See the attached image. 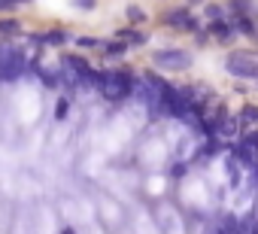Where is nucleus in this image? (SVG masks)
<instances>
[{
    "label": "nucleus",
    "mask_w": 258,
    "mask_h": 234,
    "mask_svg": "<svg viewBox=\"0 0 258 234\" xmlns=\"http://www.w3.org/2000/svg\"><path fill=\"white\" fill-rule=\"evenodd\" d=\"M191 4H201V0H191Z\"/></svg>",
    "instance_id": "16"
},
{
    "label": "nucleus",
    "mask_w": 258,
    "mask_h": 234,
    "mask_svg": "<svg viewBox=\"0 0 258 234\" xmlns=\"http://www.w3.org/2000/svg\"><path fill=\"white\" fill-rule=\"evenodd\" d=\"M64 234H73V231H70V228H67V231H64Z\"/></svg>",
    "instance_id": "15"
},
{
    "label": "nucleus",
    "mask_w": 258,
    "mask_h": 234,
    "mask_svg": "<svg viewBox=\"0 0 258 234\" xmlns=\"http://www.w3.org/2000/svg\"><path fill=\"white\" fill-rule=\"evenodd\" d=\"M225 70L234 79H258V61L246 52H231L225 58Z\"/></svg>",
    "instance_id": "3"
},
{
    "label": "nucleus",
    "mask_w": 258,
    "mask_h": 234,
    "mask_svg": "<svg viewBox=\"0 0 258 234\" xmlns=\"http://www.w3.org/2000/svg\"><path fill=\"white\" fill-rule=\"evenodd\" d=\"M207 16H210V19L216 22V19H222V10H219L216 4H210V7H207Z\"/></svg>",
    "instance_id": "12"
},
{
    "label": "nucleus",
    "mask_w": 258,
    "mask_h": 234,
    "mask_svg": "<svg viewBox=\"0 0 258 234\" xmlns=\"http://www.w3.org/2000/svg\"><path fill=\"white\" fill-rule=\"evenodd\" d=\"M0 31H4V34H16V31H22V25L16 19H7V22H0Z\"/></svg>",
    "instance_id": "9"
},
{
    "label": "nucleus",
    "mask_w": 258,
    "mask_h": 234,
    "mask_svg": "<svg viewBox=\"0 0 258 234\" xmlns=\"http://www.w3.org/2000/svg\"><path fill=\"white\" fill-rule=\"evenodd\" d=\"M16 0H0V10H7V7H13Z\"/></svg>",
    "instance_id": "14"
},
{
    "label": "nucleus",
    "mask_w": 258,
    "mask_h": 234,
    "mask_svg": "<svg viewBox=\"0 0 258 234\" xmlns=\"http://www.w3.org/2000/svg\"><path fill=\"white\" fill-rule=\"evenodd\" d=\"M210 34H213L216 40H228V37L234 34V28H231L228 22H222V19H216V22L210 25Z\"/></svg>",
    "instance_id": "6"
},
{
    "label": "nucleus",
    "mask_w": 258,
    "mask_h": 234,
    "mask_svg": "<svg viewBox=\"0 0 258 234\" xmlns=\"http://www.w3.org/2000/svg\"><path fill=\"white\" fill-rule=\"evenodd\" d=\"M25 73V55L22 52H4L0 55V82H16Z\"/></svg>",
    "instance_id": "4"
},
{
    "label": "nucleus",
    "mask_w": 258,
    "mask_h": 234,
    "mask_svg": "<svg viewBox=\"0 0 258 234\" xmlns=\"http://www.w3.org/2000/svg\"><path fill=\"white\" fill-rule=\"evenodd\" d=\"M191 61H195V58H191V52H185V49H158V52L152 55V64H155V67L173 70V73L188 70Z\"/></svg>",
    "instance_id": "2"
},
{
    "label": "nucleus",
    "mask_w": 258,
    "mask_h": 234,
    "mask_svg": "<svg viewBox=\"0 0 258 234\" xmlns=\"http://www.w3.org/2000/svg\"><path fill=\"white\" fill-rule=\"evenodd\" d=\"M127 19H131V22H143V19H146V13H143L140 7H127Z\"/></svg>",
    "instance_id": "10"
},
{
    "label": "nucleus",
    "mask_w": 258,
    "mask_h": 234,
    "mask_svg": "<svg viewBox=\"0 0 258 234\" xmlns=\"http://www.w3.org/2000/svg\"><path fill=\"white\" fill-rule=\"evenodd\" d=\"M118 40H127V43H143V40H146V34H143V31H134V28H124V31H118Z\"/></svg>",
    "instance_id": "7"
},
{
    "label": "nucleus",
    "mask_w": 258,
    "mask_h": 234,
    "mask_svg": "<svg viewBox=\"0 0 258 234\" xmlns=\"http://www.w3.org/2000/svg\"><path fill=\"white\" fill-rule=\"evenodd\" d=\"M64 40H67L64 31H49V34H43V43H52V46H58V43H64Z\"/></svg>",
    "instance_id": "8"
},
{
    "label": "nucleus",
    "mask_w": 258,
    "mask_h": 234,
    "mask_svg": "<svg viewBox=\"0 0 258 234\" xmlns=\"http://www.w3.org/2000/svg\"><path fill=\"white\" fill-rule=\"evenodd\" d=\"M100 91H103V97H109V100H124L127 94H134V79L127 76V73H97V82H94Z\"/></svg>",
    "instance_id": "1"
},
{
    "label": "nucleus",
    "mask_w": 258,
    "mask_h": 234,
    "mask_svg": "<svg viewBox=\"0 0 258 234\" xmlns=\"http://www.w3.org/2000/svg\"><path fill=\"white\" fill-rule=\"evenodd\" d=\"M76 10H94V0H73Z\"/></svg>",
    "instance_id": "11"
},
{
    "label": "nucleus",
    "mask_w": 258,
    "mask_h": 234,
    "mask_svg": "<svg viewBox=\"0 0 258 234\" xmlns=\"http://www.w3.org/2000/svg\"><path fill=\"white\" fill-rule=\"evenodd\" d=\"M79 46H85V49H94V46H97V40H88V37H82V40H79Z\"/></svg>",
    "instance_id": "13"
},
{
    "label": "nucleus",
    "mask_w": 258,
    "mask_h": 234,
    "mask_svg": "<svg viewBox=\"0 0 258 234\" xmlns=\"http://www.w3.org/2000/svg\"><path fill=\"white\" fill-rule=\"evenodd\" d=\"M164 25H173V28H179V31H198V22H195V16L188 13V7H179L176 13H167L164 16Z\"/></svg>",
    "instance_id": "5"
}]
</instances>
